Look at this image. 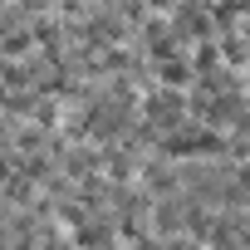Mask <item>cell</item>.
Listing matches in <instances>:
<instances>
[{"instance_id": "1", "label": "cell", "mask_w": 250, "mask_h": 250, "mask_svg": "<svg viewBox=\"0 0 250 250\" xmlns=\"http://www.w3.org/2000/svg\"><path fill=\"white\" fill-rule=\"evenodd\" d=\"M152 74L162 79V88H182V83H191L196 74H191V64L182 59V54H167V59H152Z\"/></svg>"}]
</instances>
